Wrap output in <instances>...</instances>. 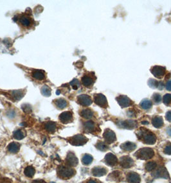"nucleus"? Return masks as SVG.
<instances>
[{"label":"nucleus","mask_w":171,"mask_h":183,"mask_svg":"<svg viewBox=\"0 0 171 183\" xmlns=\"http://www.w3.org/2000/svg\"><path fill=\"white\" fill-rule=\"evenodd\" d=\"M152 176L155 178L169 179V175L167 170L163 167H160L152 173Z\"/></svg>","instance_id":"39448f33"},{"label":"nucleus","mask_w":171,"mask_h":183,"mask_svg":"<svg viewBox=\"0 0 171 183\" xmlns=\"http://www.w3.org/2000/svg\"><path fill=\"white\" fill-rule=\"evenodd\" d=\"M33 183H44V182L43 181H40V180H37L34 181Z\"/></svg>","instance_id":"a18cd8bd"},{"label":"nucleus","mask_w":171,"mask_h":183,"mask_svg":"<svg viewBox=\"0 0 171 183\" xmlns=\"http://www.w3.org/2000/svg\"><path fill=\"white\" fill-rule=\"evenodd\" d=\"M103 137L105 142H107L108 143H113V142H115L116 140H117V138H116V135L114 132L110 129H109V128L105 129V131H104Z\"/></svg>","instance_id":"1a4fd4ad"},{"label":"nucleus","mask_w":171,"mask_h":183,"mask_svg":"<svg viewBox=\"0 0 171 183\" xmlns=\"http://www.w3.org/2000/svg\"><path fill=\"white\" fill-rule=\"evenodd\" d=\"M152 99L156 104H158L161 102V101H162V97H161V95L160 94L155 93V94H154V95L152 96Z\"/></svg>","instance_id":"58836bf2"},{"label":"nucleus","mask_w":171,"mask_h":183,"mask_svg":"<svg viewBox=\"0 0 171 183\" xmlns=\"http://www.w3.org/2000/svg\"><path fill=\"white\" fill-rule=\"evenodd\" d=\"M56 94H60V91L59 90H57V92H56Z\"/></svg>","instance_id":"09e8293b"},{"label":"nucleus","mask_w":171,"mask_h":183,"mask_svg":"<svg viewBox=\"0 0 171 183\" xmlns=\"http://www.w3.org/2000/svg\"><path fill=\"white\" fill-rule=\"evenodd\" d=\"M91 173L95 177H101L106 174L107 170L102 167H95L92 169Z\"/></svg>","instance_id":"f3484780"},{"label":"nucleus","mask_w":171,"mask_h":183,"mask_svg":"<svg viewBox=\"0 0 171 183\" xmlns=\"http://www.w3.org/2000/svg\"><path fill=\"white\" fill-rule=\"evenodd\" d=\"M116 100H117L118 104L122 108L129 107L133 104V101L127 96L120 95L116 98Z\"/></svg>","instance_id":"6e6552de"},{"label":"nucleus","mask_w":171,"mask_h":183,"mask_svg":"<svg viewBox=\"0 0 171 183\" xmlns=\"http://www.w3.org/2000/svg\"><path fill=\"white\" fill-rule=\"evenodd\" d=\"M163 103L167 106H171V94H166L163 96Z\"/></svg>","instance_id":"e433bc0d"},{"label":"nucleus","mask_w":171,"mask_h":183,"mask_svg":"<svg viewBox=\"0 0 171 183\" xmlns=\"http://www.w3.org/2000/svg\"><path fill=\"white\" fill-rule=\"evenodd\" d=\"M104 161L105 163L109 166H115L117 164L118 159L114 154H113L112 153H108L105 155Z\"/></svg>","instance_id":"2eb2a0df"},{"label":"nucleus","mask_w":171,"mask_h":183,"mask_svg":"<svg viewBox=\"0 0 171 183\" xmlns=\"http://www.w3.org/2000/svg\"><path fill=\"white\" fill-rule=\"evenodd\" d=\"M164 152L167 155H171V144L167 145L165 149H164Z\"/></svg>","instance_id":"ea45409f"},{"label":"nucleus","mask_w":171,"mask_h":183,"mask_svg":"<svg viewBox=\"0 0 171 183\" xmlns=\"http://www.w3.org/2000/svg\"><path fill=\"white\" fill-rule=\"evenodd\" d=\"M150 72L157 79H162L165 74L166 68L163 66H155L152 67Z\"/></svg>","instance_id":"423d86ee"},{"label":"nucleus","mask_w":171,"mask_h":183,"mask_svg":"<svg viewBox=\"0 0 171 183\" xmlns=\"http://www.w3.org/2000/svg\"><path fill=\"white\" fill-rule=\"evenodd\" d=\"M128 115L129 117H134L135 116V112H133L132 110H129L128 112Z\"/></svg>","instance_id":"37998d69"},{"label":"nucleus","mask_w":171,"mask_h":183,"mask_svg":"<svg viewBox=\"0 0 171 183\" xmlns=\"http://www.w3.org/2000/svg\"><path fill=\"white\" fill-rule=\"evenodd\" d=\"M36 170L32 167H27L25 169V174L28 177H33L35 175Z\"/></svg>","instance_id":"2f4dec72"},{"label":"nucleus","mask_w":171,"mask_h":183,"mask_svg":"<svg viewBox=\"0 0 171 183\" xmlns=\"http://www.w3.org/2000/svg\"><path fill=\"white\" fill-rule=\"evenodd\" d=\"M94 101L98 106L101 107L107 108L108 106L106 98L102 94H96L94 95Z\"/></svg>","instance_id":"0eeeda50"},{"label":"nucleus","mask_w":171,"mask_h":183,"mask_svg":"<svg viewBox=\"0 0 171 183\" xmlns=\"http://www.w3.org/2000/svg\"><path fill=\"white\" fill-rule=\"evenodd\" d=\"M78 104L83 106H89L92 104V100L90 96L87 94H81L77 97Z\"/></svg>","instance_id":"f8f14e48"},{"label":"nucleus","mask_w":171,"mask_h":183,"mask_svg":"<svg viewBox=\"0 0 171 183\" xmlns=\"http://www.w3.org/2000/svg\"><path fill=\"white\" fill-rule=\"evenodd\" d=\"M20 149V144L16 142H12L8 146V150L11 153H18Z\"/></svg>","instance_id":"b1692460"},{"label":"nucleus","mask_w":171,"mask_h":183,"mask_svg":"<svg viewBox=\"0 0 171 183\" xmlns=\"http://www.w3.org/2000/svg\"><path fill=\"white\" fill-rule=\"evenodd\" d=\"M58 175L63 179H69L75 175V171L73 168L68 167H60L57 170Z\"/></svg>","instance_id":"7ed1b4c3"},{"label":"nucleus","mask_w":171,"mask_h":183,"mask_svg":"<svg viewBox=\"0 0 171 183\" xmlns=\"http://www.w3.org/2000/svg\"><path fill=\"white\" fill-rule=\"evenodd\" d=\"M82 82L83 84L86 87H91L95 82V80L93 78L89 75H84L82 78Z\"/></svg>","instance_id":"aec40b11"},{"label":"nucleus","mask_w":171,"mask_h":183,"mask_svg":"<svg viewBox=\"0 0 171 183\" xmlns=\"http://www.w3.org/2000/svg\"><path fill=\"white\" fill-rule=\"evenodd\" d=\"M84 128L86 131L88 133H93L96 130V126L93 121H88L84 123Z\"/></svg>","instance_id":"5701e85b"},{"label":"nucleus","mask_w":171,"mask_h":183,"mask_svg":"<svg viewBox=\"0 0 171 183\" xmlns=\"http://www.w3.org/2000/svg\"><path fill=\"white\" fill-rule=\"evenodd\" d=\"M120 147L123 150L131 152V151L134 150L136 148V145L134 143H133V142L128 141V142H125V143H124L122 144Z\"/></svg>","instance_id":"6ab92c4d"},{"label":"nucleus","mask_w":171,"mask_h":183,"mask_svg":"<svg viewBox=\"0 0 171 183\" xmlns=\"http://www.w3.org/2000/svg\"><path fill=\"white\" fill-rule=\"evenodd\" d=\"M96 147L100 151H106L109 149L107 144L102 141H99L96 145Z\"/></svg>","instance_id":"72a5a7b5"},{"label":"nucleus","mask_w":171,"mask_h":183,"mask_svg":"<svg viewBox=\"0 0 171 183\" xmlns=\"http://www.w3.org/2000/svg\"><path fill=\"white\" fill-rule=\"evenodd\" d=\"M70 84L71 85V86L73 87V89L75 90L77 89L78 88L80 87V82L77 79H73L71 82H70Z\"/></svg>","instance_id":"4c0bfd02"},{"label":"nucleus","mask_w":171,"mask_h":183,"mask_svg":"<svg viewBox=\"0 0 171 183\" xmlns=\"http://www.w3.org/2000/svg\"><path fill=\"white\" fill-rule=\"evenodd\" d=\"M167 134H168L170 135V136H171V128H167Z\"/></svg>","instance_id":"c03bdc74"},{"label":"nucleus","mask_w":171,"mask_h":183,"mask_svg":"<svg viewBox=\"0 0 171 183\" xmlns=\"http://www.w3.org/2000/svg\"><path fill=\"white\" fill-rule=\"evenodd\" d=\"M12 96L14 97L15 100H19L20 99H21L23 98V95H24V93L22 91L20 90H16V91H13L12 93Z\"/></svg>","instance_id":"473e14b6"},{"label":"nucleus","mask_w":171,"mask_h":183,"mask_svg":"<svg viewBox=\"0 0 171 183\" xmlns=\"http://www.w3.org/2000/svg\"><path fill=\"white\" fill-rule=\"evenodd\" d=\"M148 85L149 87L153 89H156V88H158L159 89L162 90L163 89V83L162 82H158V81H156L155 79H149L148 81Z\"/></svg>","instance_id":"a211bd4d"},{"label":"nucleus","mask_w":171,"mask_h":183,"mask_svg":"<svg viewBox=\"0 0 171 183\" xmlns=\"http://www.w3.org/2000/svg\"><path fill=\"white\" fill-rule=\"evenodd\" d=\"M145 122H142V123L143 124V125H147L149 124V122H147V121H145Z\"/></svg>","instance_id":"de8ad7c7"},{"label":"nucleus","mask_w":171,"mask_h":183,"mask_svg":"<svg viewBox=\"0 0 171 183\" xmlns=\"http://www.w3.org/2000/svg\"><path fill=\"white\" fill-rule=\"evenodd\" d=\"M25 135H26L25 132L21 129L16 130V131L14 132V133H13L14 138L16 140H22V139H23L25 137Z\"/></svg>","instance_id":"bb28decb"},{"label":"nucleus","mask_w":171,"mask_h":183,"mask_svg":"<svg viewBox=\"0 0 171 183\" xmlns=\"http://www.w3.org/2000/svg\"><path fill=\"white\" fill-rule=\"evenodd\" d=\"M165 118L167 121L171 122V111L167 112L165 115Z\"/></svg>","instance_id":"a19ab883"},{"label":"nucleus","mask_w":171,"mask_h":183,"mask_svg":"<svg viewBox=\"0 0 171 183\" xmlns=\"http://www.w3.org/2000/svg\"><path fill=\"white\" fill-rule=\"evenodd\" d=\"M127 179L130 183H140L141 181L140 175L136 172H129L127 175Z\"/></svg>","instance_id":"dca6fc26"},{"label":"nucleus","mask_w":171,"mask_h":183,"mask_svg":"<svg viewBox=\"0 0 171 183\" xmlns=\"http://www.w3.org/2000/svg\"><path fill=\"white\" fill-rule=\"evenodd\" d=\"M59 120L64 124L70 123L73 120V113L71 111H64L60 114Z\"/></svg>","instance_id":"ddd939ff"},{"label":"nucleus","mask_w":171,"mask_h":183,"mask_svg":"<svg viewBox=\"0 0 171 183\" xmlns=\"http://www.w3.org/2000/svg\"><path fill=\"white\" fill-rule=\"evenodd\" d=\"M81 116L86 119H90L93 116V112L90 109H84L81 111Z\"/></svg>","instance_id":"cd10ccee"},{"label":"nucleus","mask_w":171,"mask_h":183,"mask_svg":"<svg viewBox=\"0 0 171 183\" xmlns=\"http://www.w3.org/2000/svg\"><path fill=\"white\" fill-rule=\"evenodd\" d=\"M120 165L124 168H129L134 165V161L129 156H123L120 159Z\"/></svg>","instance_id":"9d476101"},{"label":"nucleus","mask_w":171,"mask_h":183,"mask_svg":"<svg viewBox=\"0 0 171 183\" xmlns=\"http://www.w3.org/2000/svg\"><path fill=\"white\" fill-rule=\"evenodd\" d=\"M88 183H97V182L94 180H90L88 182Z\"/></svg>","instance_id":"49530a36"},{"label":"nucleus","mask_w":171,"mask_h":183,"mask_svg":"<svg viewBox=\"0 0 171 183\" xmlns=\"http://www.w3.org/2000/svg\"><path fill=\"white\" fill-rule=\"evenodd\" d=\"M32 76L38 80H42L45 78V74L41 70H33L32 73Z\"/></svg>","instance_id":"393cba45"},{"label":"nucleus","mask_w":171,"mask_h":183,"mask_svg":"<svg viewBox=\"0 0 171 183\" xmlns=\"http://www.w3.org/2000/svg\"><path fill=\"white\" fill-rule=\"evenodd\" d=\"M45 128L48 133H54L56 130V123L53 121H48L45 124Z\"/></svg>","instance_id":"c85d7f7f"},{"label":"nucleus","mask_w":171,"mask_h":183,"mask_svg":"<svg viewBox=\"0 0 171 183\" xmlns=\"http://www.w3.org/2000/svg\"><path fill=\"white\" fill-rule=\"evenodd\" d=\"M166 89L167 90L171 91V80H169L166 84Z\"/></svg>","instance_id":"79ce46f5"},{"label":"nucleus","mask_w":171,"mask_h":183,"mask_svg":"<svg viewBox=\"0 0 171 183\" xmlns=\"http://www.w3.org/2000/svg\"><path fill=\"white\" fill-rule=\"evenodd\" d=\"M41 93L45 96H50L51 95V89L48 86L44 85L41 88Z\"/></svg>","instance_id":"f704fd0d"},{"label":"nucleus","mask_w":171,"mask_h":183,"mask_svg":"<svg viewBox=\"0 0 171 183\" xmlns=\"http://www.w3.org/2000/svg\"><path fill=\"white\" fill-rule=\"evenodd\" d=\"M140 106L143 109L148 110L152 107V102L149 100L144 99L141 101V103L140 104Z\"/></svg>","instance_id":"c756f323"},{"label":"nucleus","mask_w":171,"mask_h":183,"mask_svg":"<svg viewBox=\"0 0 171 183\" xmlns=\"http://www.w3.org/2000/svg\"><path fill=\"white\" fill-rule=\"evenodd\" d=\"M138 138L143 143L147 145H154L156 141V135L146 128H142L136 133Z\"/></svg>","instance_id":"f257e3e1"},{"label":"nucleus","mask_w":171,"mask_h":183,"mask_svg":"<svg viewBox=\"0 0 171 183\" xmlns=\"http://www.w3.org/2000/svg\"><path fill=\"white\" fill-rule=\"evenodd\" d=\"M55 104H56L58 109H63L67 107L68 102L66 100L63 99V98H59V99L55 100Z\"/></svg>","instance_id":"a878e982"},{"label":"nucleus","mask_w":171,"mask_h":183,"mask_svg":"<svg viewBox=\"0 0 171 183\" xmlns=\"http://www.w3.org/2000/svg\"><path fill=\"white\" fill-rule=\"evenodd\" d=\"M66 162L70 167H75L78 165V159L73 152H69L66 158Z\"/></svg>","instance_id":"4468645a"},{"label":"nucleus","mask_w":171,"mask_h":183,"mask_svg":"<svg viewBox=\"0 0 171 183\" xmlns=\"http://www.w3.org/2000/svg\"><path fill=\"white\" fill-rule=\"evenodd\" d=\"M156 163L154 161H150V162H148L145 165V169L148 172H150L155 170L156 167Z\"/></svg>","instance_id":"c9c22d12"},{"label":"nucleus","mask_w":171,"mask_h":183,"mask_svg":"<svg viewBox=\"0 0 171 183\" xmlns=\"http://www.w3.org/2000/svg\"><path fill=\"white\" fill-rule=\"evenodd\" d=\"M152 124L153 125V126L156 128H160L161 127H162L163 125V118L159 116H154L152 118Z\"/></svg>","instance_id":"412c9836"},{"label":"nucleus","mask_w":171,"mask_h":183,"mask_svg":"<svg viewBox=\"0 0 171 183\" xmlns=\"http://www.w3.org/2000/svg\"><path fill=\"white\" fill-rule=\"evenodd\" d=\"M93 157L90 154H84L83 155V158H82V162H83V165H90L92 161H93Z\"/></svg>","instance_id":"7c9ffc66"},{"label":"nucleus","mask_w":171,"mask_h":183,"mask_svg":"<svg viewBox=\"0 0 171 183\" xmlns=\"http://www.w3.org/2000/svg\"><path fill=\"white\" fill-rule=\"evenodd\" d=\"M119 127H122L126 129H133L135 127H137V122L134 120H125L119 122V125H118Z\"/></svg>","instance_id":"9b49d317"},{"label":"nucleus","mask_w":171,"mask_h":183,"mask_svg":"<svg viewBox=\"0 0 171 183\" xmlns=\"http://www.w3.org/2000/svg\"><path fill=\"white\" fill-rule=\"evenodd\" d=\"M19 23L25 27H29L32 24V19L28 16L23 15L19 19Z\"/></svg>","instance_id":"4be33fe9"},{"label":"nucleus","mask_w":171,"mask_h":183,"mask_svg":"<svg viewBox=\"0 0 171 183\" xmlns=\"http://www.w3.org/2000/svg\"><path fill=\"white\" fill-rule=\"evenodd\" d=\"M135 155L138 159L147 160L151 159L155 155V152L150 148H142L136 152Z\"/></svg>","instance_id":"f03ea898"},{"label":"nucleus","mask_w":171,"mask_h":183,"mask_svg":"<svg viewBox=\"0 0 171 183\" xmlns=\"http://www.w3.org/2000/svg\"><path fill=\"white\" fill-rule=\"evenodd\" d=\"M88 139L83 134H77L70 140V143L74 146H82L87 143Z\"/></svg>","instance_id":"20e7f679"}]
</instances>
